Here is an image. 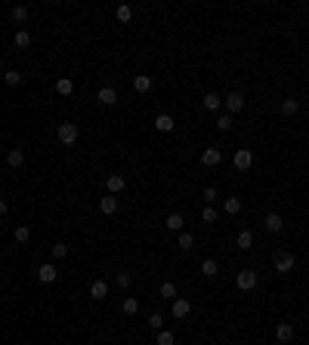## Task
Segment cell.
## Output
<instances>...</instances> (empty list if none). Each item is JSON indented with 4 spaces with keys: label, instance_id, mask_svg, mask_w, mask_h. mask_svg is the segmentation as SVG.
<instances>
[{
    "label": "cell",
    "instance_id": "27",
    "mask_svg": "<svg viewBox=\"0 0 309 345\" xmlns=\"http://www.w3.org/2000/svg\"><path fill=\"white\" fill-rule=\"evenodd\" d=\"M10 15H13L16 22H28V19H31V10H28V6H13Z\"/></svg>",
    "mask_w": 309,
    "mask_h": 345
},
{
    "label": "cell",
    "instance_id": "6",
    "mask_svg": "<svg viewBox=\"0 0 309 345\" xmlns=\"http://www.w3.org/2000/svg\"><path fill=\"white\" fill-rule=\"evenodd\" d=\"M189 311H192V305H189V299H173V305H170V315L177 317V321H182V317H189Z\"/></svg>",
    "mask_w": 309,
    "mask_h": 345
},
{
    "label": "cell",
    "instance_id": "37",
    "mask_svg": "<svg viewBox=\"0 0 309 345\" xmlns=\"http://www.w3.org/2000/svg\"><path fill=\"white\" fill-rule=\"evenodd\" d=\"M148 327H152L155 333H158V330H164V317H161V315H152V317H148Z\"/></svg>",
    "mask_w": 309,
    "mask_h": 345
},
{
    "label": "cell",
    "instance_id": "25",
    "mask_svg": "<svg viewBox=\"0 0 309 345\" xmlns=\"http://www.w3.org/2000/svg\"><path fill=\"white\" fill-rule=\"evenodd\" d=\"M232 127H235V120H232V114H220V117H216V130L229 133Z\"/></svg>",
    "mask_w": 309,
    "mask_h": 345
},
{
    "label": "cell",
    "instance_id": "17",
    "mask_svg": "<svg viewBox=\"0 0 309 345\" xmlns=\"http://www.w3.org/2000/svg\"><path fill=\"white\" fill-rule=\"evenodd\" d=\"M56 92H59V96H71V92H74V80L71 77H59V80H56Z\"/></svg>",
    "mask_w": 309,
    "mask_h": 345
},
{
    "label": "cell",
    "instance_id": "7",
    "mask_svg": "<svg viewBox=\"0 0 309 345\" xmlns=\"http://www.w3.org/2000/svg\"><path fill=\"white\" fill-rule=\"evenodd\" d=\"M124 185H127V179H124L121 173H112L105 179V188H108V195H118V191H124Z\"/></svg>",
    "mask_w": 309,
    "mask_h": 345
},
{
    "label": "cell",
    "instance_id": "28",
    "mask_svg": "<svg viewBox=\"0 0 309 345\" xmlns=\"http://www.w3.org/2000/svg\"><path fill=\"white\" fill-rule=\"evenodd\" d=\"M16 46H19V49H28V46H31V31H16Z\"/></svg>",
    "mask_w": 309,
    "mask_h": 345
},
{
    "label": "cell",
    "instance_id": "26",
    "mask_svg": "<svg viewBox=\"0 0 309 345\" xmlns=\"http://www.w3.org/2000/svg\"><path fill=\"white\" fill-rule=\"evenodd\" d=\"M158 293H161V299H177V284H170V281H167V284H161V290H158Z\"/></svg>",
    "mask_w": 309,
    "mask_h": 345
},
{
    "label": "cell",
    "instance_id": "3",
    "mask_svg": "<svg viewBox=\"0 0 309 345\" xmlns=\"http://www.w3.org/2000/svg\"><path fill=\"white\" fill-rule=\"evenodd\" d=\"M294 262H297V259L291 256V253H275V256H272V265H275V271H278V274L294 271Z\"/></svg>",
    "mask_w": 309,
    "mask_h": 345
},
{
    "label": "cell",
    "instance_id": "33",
    "mask_svg": "<svg viewBox=\"0 0 309 345\" xmlns=\"http://www.w3.org/2000/svg\"><path fill=\"white\" fill-rule=\"evenodd\" d=\"M114 15H118V22H130V19H133V10H130L127 3H121V6H118V13H114Z\"/></svg>",
    "mask_w": 309,
    "mask_h": 345
},
{
    "label": "cell",
    "instance_id": "2",
    "mask_svg": "<svg viewBox=\"0 0 309 345\" xmlns=\"http://www.w3.org/2000/svg\"><path fill=\"white\" fill-rule=\"evenodd\" d=\"M235 284H238V290H244V293H250L260 284V277H257V271H250V268H244V271H238V277H235Z\"/></svg>",
    "mask_w": 309,
    "mask_h": 345
},
{
    "label": "cell",
    "instance_id": "21",
    "mask_svg": "<svg viewBox=\"0 0 309 345\" xmlns=\"http://www.w3.org/2000/svg\"><path fill=\"white\" fill-rule=\"evenodd\" d=\"M235 243H238V250H250V247H254V234H250V231H238Z\"/></svg>",
    "mask_w": 309,
    "mask_h": 345
},
{
    "label": "cell",
    "instance_id": "35",
    "mask_svg": "<svg viewBox=\"0 0 309 345\" xmlns=\"http://www.w3.org/2000/svg\"><path fill=\"white\" fill-rule=\"evenodd\" d=\"M3 77H6V83H10V87H19V83H22V74H19V71H6Z\"/></svg>",
    "mask_w": 309,
    "mask_h": 345
},
{
    "label": "cell",
    "instance_id": "41",
    "mask_svg": "<svg viewBox=\"0 0 309 345\" xmlns=\"http://www.w3.org/2000/svg\"><path fill=\"white\" fill-rule=\"evenodd\" d=\"M0 65H3V62H0Z\"/></svg>",
    "mask_w": 309,
    "mask_h": 345
},
{
    "label": "cell",
    "instance_id": "29",
    "mask_svg": "<svg viewBox=\"0 0 309 345\" xmlns=\"http://www.w3.org/2000/svg\"><path fill=\"white\" fill-rule=\"evenodd\" d=\"M177 342V336H173L170 330H158V339H155V345H173Z\"/></svg>",
    "mask_w": 309,
    "mask_h": 345
},
{
    "label": "cell",
    "instance_id": "38",
    "mask_svg": "<svg viewBox=\"0 0 309 345\" xmlns=\"http://www.w3.org/2000/svg\"><path fill=\"white\" fill-rule=\"evenodd\" d=\"M68 256V247H65V243H56L53 247V259H65Z\"/></svg>",
    "mask_w": 309,
    "mask_h": 345
},
{
    "label": "cell",
    "instance_id": "19",
    "mask_svg": "<svg viewBox=\"0 0 309 345\" xmlns=\"http://www.w3.org/2000/svg\"><path fill=\"white\" fill-rule=\"evenodd\" d=\"M90 296H93V299H105V296H108V284H105V281H93Z\"/></svg>",
    "mask_w": 309,
    "mask_h": 345
},
{
    "label": "cell",
    "instance_id": "30",
    "mask_svg": "<svg viewBox=\"0 0 309 345\" xmlns=\"http://www.w3.org/2000/svg\"><path fill=\"white\" fill-rule=\"evenodd\" d=\"M114 284H118L121 290H127L130 284H133V277H130V271H118V274H114Z\"/></svg>",
    "mask_w": 309,
    "mask_h": 345
},
{
    "label": "cell",
    "instance_id": "1",
    "mask_svg": "<svg viewBox=\"0 0 309 345\" xmlns=\"http://www.w3.org/2000/svg\"><path fill=\"white\" fill-rule=\"evenodd\" d=\"M56 139L62 142V145H74V142H78V127H74V123H59V127H56Z\"/></svg>",
    "mask_w": 309,
    "mask_h": 345
},
{
    "label": "cell",
    "instance_id": "39",
    "mask_svg": "<svg viewBox=\"0 0 309 345\" xmlns=\"http://www.w3.org/2000/svg\"><path fill=\"white\" fill-rule=\"evenodd\" d=\"M211 200H216V188L207 185V188H204V204H211Z\"/></svg>",
    "mask_w": 309,
    "mask_h": 345
},
{
    "label": "cell",
    "instance_id": "5",
    "mask_svg": "<svg viewBox=\"0 0 309 345\" xmlns=\"http://www.w3.org/2000/svg\"><path fill=\"white\" fill-rule=\"evenodd\" d=\"M254 166V154H250V148H241V151H235V170H250Z\"/></svg>",
    "mask_w": 309,
    "mask_h": 345
},
{
    "label": "cell",
    "instance_id": "34",
    "mask_svg": "<svg viewBox=\"0 0 309 345\" xmlns=\"http://www.w3.org/2000/svg\"><path fill=\"white\" fill-rule=\"evenodd\" d=\"M201 222H204V225L216 222V210H213V207H204V210H201Z\"/></svg>",
    "mask_w": 309,
    "mask_h": 345
},
{
    "label": "cell",
    "instance_id": "12",
    "mask_svg": "<svg viewBox=\"0 0 309 345\" xmlns=\"http://www.w3.org/2000/svg\"><path fill=\"white\" fill-rule=\"evenodd\" d=\"M173 127H177V123H173L170 114H158V117H155V130H158V133H170Z\"/></svg>",
    "mask_w": 309,
    "mask_h": 345
},
{
    "label": "cell",
    "instance_id": "8",
    "mask_svg": "<svg viewBox=\"0 0 309 345\" xmlns=\"http://www.w3.org/2000/svg\"><path fill=\"white\" fill-rule=\"evenodd\" d=\"M263 225H266V231L278 234L281 228H285V219H281L278 213H266V219H263Z\"/></svg>",
    "mask_w": 309,
    "mask_h": 345
},
{
    "label": "cell",
    "instance_id": "4",
    "mask_svg": "<svg viewBox=\"0 0 309 345\" xmlns=\"http://www.w3.org/2000/svg\"><path fill=\"white\" fill-rule=\"evenodd\" d=\"M223 105H226V114H235V111L244 108V96H241V92H229V96L223 99Z\"/></svg>",
    "mask_w": 309,
    "mask_h": 345
},
{
    "label": "cell",
    "instance_id": "36",
    "mask_svg": "<svg viewBox=\"0 0 309 345\" xmlns=\"http://www.w3.org/2000/svg\"><path fill=\"white\" fill-rule=\"evenodd\" d=\"M195 247V238L192 234H179V250H192Z\"/></svg>",
    "mask_w": 309,
    "mask_h": 345
},
{
    "label": "cell",
    "instance_id": "9",
    "mask_svg": "<svg viewBox=\"0 0 309 345\" xmlns=\"http://www.w3.org/2000/svg\"><path fill=\"white\" fill-rule=\"evenodd\" d=\"M37 277H40L44 284H53L56 277H59V271H56V265H53V262H47V265H40V268H37Z\"/></svg>",
    "mask_w": 309,
    "mask_h": 345
},
{
    "label": "cell",
    "instance_id": "18",
    "mask_svg": "<svg viewBox=\"0 0 309 345\" xmlns=\"http://www.w3.org/2000/svg\"><path fill=\"white\" fill-rule=\"evenodd\" d=\"M164 225H167V228H170V231H182V225H186V219H182L179 213H170V216L164 219Z\"/></svg>",
    "mask_w": 309,
    "mask_h": 345
},
{
    "label": "cell",
    "instance_id": "11",
    "mask_svg": "<svg viewBox=\"0 0 309 345\" xmlns=\"http://www.w3.org/2000/svg\"><path fill=\"white\" fill-rule=\"evenodd\" d=\"M99 210H102L105 216L118 213V197H114V195H105V197H99Z\"/></svg>",
    "mask_w": 309,
    "mask_h": 345
},
{
    "label": "cell",
    "instance_id": "32",
    "mask_svg": "<svg viewBox=\"0 0 309 345\" xmlns=\"http://www.w3.org/2000/svg\"><path fill=\"white\" fill-rule=\"evenodd\" d=\"M16 240H19V243L31 240V228H28V225H19V228H16Z\"/></svg>",
    "mask_w": 309,
    "mask_h": 345
},
{
    "label": "cell",
    "instance_id": "13",
    "mask_svg": "<svg viewBox=\"0 0 309 345\" xmlns=\"http://www.w3.org/2000/svg\"><path fill=\"white\" fill-rule=\"evenodd\" d=\"M96 99H99L102 105H114V102H118V92H114L112 87H102V90L96 92Z\"/></svg>",
    "mask_w": 309,
    "mask_h": 345
},
{
    "label": "cell",
    "instance_id": "15",
    "mask_svg": "<svg viewBox=\"0 0 309 345\" xmlns=\"http://www.w3.org/2000/svg\"><path fill=\"white\" fill-rule=\"evenodd\" d=\"M133 90H136V92H148V90H152V77H148V74H136V77H133Z\"/></svg>",
    "mask_w": 309,
    "mask_h": 345
},
{
    "label": "cell",
    "instance_id": "23",
    "mask_svg": "<svg viewBox=\"0 0 309 345\" xmlns=\"http://www.w3.org/2000/svg\"><path fill=\"white\" fill-rule=\"evenodd\" d=\"M220 105H223V96H216V92H207V96H204V108H207V111H216Z\"/></svg>",
    "mask_w": 309,
    "mask_h": 345
},
{
    "label": "cell",
    "instance_id": "14",
    "mask_svg": "<svg viewBox=\"0 0 309 345\" xmlns=\"http://www.w3.org/2000/svg\"><path fill=\"white\" fill-rule=\"evenodd\" d=\"M275 339H278V342H291V339H294V327H291V324H278V327H275Z\"/></svg>",
    "mask_w": 309,
    "mask_h": 345
},
{
    "label": "cell",
    "instance_id": "10",
    "mask_svg": "<svg viewBox=\"0 0 309 345\" xmlns=\"http://www.w3.org/2000/svg\"><path fill=\"white\" fill-rule=\"evenodd\" d=\"M223 161V151L220 148H204V154H201V164L204 166H216Z\"/></svg>",
    "mask_w": 309,
    "mask_h": 345
},
{
    "label": "cell",
    "instance_id": "40",
    "mask_svg": "<svg viewBox=\"0 0 309 345\" xmlns=\"http://www.w3.org/2000/svg\"><path fill=\"white\" fill-rule=\"evenodd\" d=\"M6 213V200H0V216H3Z\"/></svg>",
    "mask_w": 309,
    "mask_h": 345
},
{
    "label": "cell",
    "instance_id": "31",
    "mask_svg": "<svg viewBox=\"0 0 309 345\" xmlns=\"http://www.w3.org/2000/svg\"><path fill=\"white\" fill-rule=\"evenodd\" d=\"M6 161H10V166H22V164H25V154H22L19 148H13L10 154H6Z\"/></svg>",
    "mask_w": 309,
    "mask_h": 345
},
{
    "label": "cell",
    "instance_id": "22",
    "mask_svg": "<svg viewBox=\"0 0 309 345\" xmlns=\"http://www.w3.org/2000/svg\"><path fill=\"white\" fill-rule=\"evenodd\" d=\"M216 271H220L216 259H204V262H201V274H204V277H216Z\"/></svg>",
    "mask_w": 309,
    "mask_h": 345
},
{
    "label": "cell",
    "instance_id": "16",
    "mask_svg": "<svg viewBox=\"0 0 309 345\" xmlns=\"http://www.w3.org/2000/svg\"><path fill=\"white\" fill-rule=\"evenodd\" d=\"M278 111L285 114V117H294V114L300 111V102H297V99H285V102L278 105Z\"/></svg>",
    "mask_w": 309,
    "mask_h": 345
},
{
    "label": "cell",
    "instance_id": "24",
    "mask_svg": "<svg viewBox=\"0 0 309 345\" xmlns=\"http://www.w3.org/2000/svg\"><path fill=\"white\" fill-rule=\"evenodd\" d=\"M121 311H124V315H130V317H133V315H136V311H139V302L133 299V296H127V299L121 302Z\"/></svg>",
    "mask_w": 309,
    "mask_h": 345
},
{
    "label": "cell",
    "instance_id": "20",
    "mask_svg": "<svg viewBox=\"0 0 309 345\" xmlns=\"http://www.w3.org/2000/svg\"><path fill=\"white\" fill-rule=\"evenodd\" d=\"M223 210H226V216H238L241 213V197H226Z\"/></svg>",
    "mask_w": 309,
    "mask_h": 345
}]
</instances>
